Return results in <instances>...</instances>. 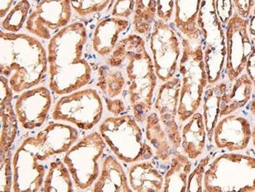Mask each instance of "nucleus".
Listing matches in <instances>:
<instances>
[{
    "mask_svg": "<svg viewBox=\"0 0 255 192\" xmlns=\"http://www.w3.org/2000/svg\"><path fill=\"white\" fill-rule=\"evenodd\" d=\"M112 0H71L72 7L81 17L102 12L110 6Z\"/></svg>",
    "mask_w": 255,
    "mask_h": 192,
    "instance_id": "2f4dec72",
    "label": "nucleus"
},
{
    "mask_svg": "<svg viewBox=\"0 0 255 192\" xmlns=\"http://www.w3.org/2000/svg\"><path fill=\"white\" fill-rule=\"evenodd\" d=\"M235 12L244 19H248L252 8L255 6V0H233Z\"/></svg>",
    "mask_w": 255,
    "mask_h": 192,
    "instance_id": "4c0bfd02",
    "label": "nucleus"
},
{
    "mask_svg": "<svg viewBox=\"0 0 255 192\" xmlns=\"http://www.w3.org/2000/svg\"><path fill=\"white\" fill-rule=\"evenodd\" d=\"M14 0H0V17L3 18L9 11Z\"/></svg>",
    "mask_w": 255,
    "mask_h": 192,
    "instance_id": "79ce46f5",
    "label": "nucleus"
},
{
    "mask_svg": "<svg viewBox=\"0 0 255 192\" xmlns=\"http://www.w3.org/2000/svg\"><path fill=\"white\" fill-rule=\"evenodd\" d=\"M211 157L207 155L200 160V163L195 170L190 173L188 178L186 192H204V177L205 174L207 166L210 163Z\"/></svg>",
    "mask_w": 255,
    "mask_h": 192,
    "instance_id": "473e14b6",
    "label": "nucleus"
},
{
    "mask_svg": "<svg viewBox=\"0 0 255 192\" xmlns=\"http://www.w3.org/2000/svg\"><path fill=\"white\" fill-rule=\"evenodd\" d=\"M181 86V79L175 76L165 82L159 87L154 103V110L158 113L162 125L175 150L181 148V132L175 119L178 115Z\"/></svg>",
    "mask_w": 255,
    "mask_h": 192,
    "instance_id": "4468645a",
    "label": "nucleus"
},
{
    "mask_svg": "<svg viewBox=\"0 0 255 192\" xmlns=\"http://www.w3.org/2000/svg\"><path fill=\"white\" fill-rule=\"evenodd\" d=\"M49 157L36 137L25 139L13 155V189L14 192H42L46 177L44 163Z\"/></svg>",
    "mask_w": 255,
    "mask_h": 192,
    "instance_id": "1a4fd4ad",
    "label": "nucleus"
},
{
    "mask_svg": "<svg viewBox=\"0 0 255 192\" xmlns=\"http://www.w3.org/2000/svg\"><path fill=\"white\" fill-rule=\"evenodd\" d=\"M252 133V126L248 118L233 113L218 121L214 129L213 140L219 149L241 152L249 145Z\"/></svg>",
    "mask_w": 255,
    "mask_h": 192,
    "instance_id": "dca6fc26",
    "label": "nucleus"
},
{
    "mask_svg": "<svg viewBox=\"0 0 255 192\" xmlns=\"http://www.w3.org/2000/svg\"><path fill=\"white\" fill-rule=\"evenodd\" d=\"M174 0H156V14L159 19L168 22L174 15Z\"/></svg>",
    "mask_w": 255,
    "mask_h": 192,
    "instance_id": "e433bc0d",
    "label": "nucleus"
},
{
    "mask_svg": "<svg viewBox=\"0 0 255 192\" xmlns=\"http://www.w3.org/2000/svg\"><path fill=\"white\" fill-rule=\"evenodd\" d=\"M145 121L147 140L155 152L156 157L163 162H167L176 150L170 142L168 134L162 125L158 113L156 111L149 113Z\"/></svg>",
    "mask_w": 255,
    "mask_h": 192,
    "instance_id": "393cba45",
    "label": "nucleus"
},
{
    "mask_svg": "<svg viewBox=\"0 0 255 192\" xmlns=\"http://www.w3.org/2000/svg\"><path fill=\"white\" fill-rule=\"evenodd\" d=\"M179 35L182 54L178 68L181 86L177 116L180 122H185L200 108L206 88L209 84L203 43H192L180 32Z\"/></svg>",
    "mask_w": 255,
    "mask_h": 192,
    "instance_id": "20e7f679",
    "label": "nucleus"
},
{
    "mask_svg": "<svg viewBox=\"0 0 255 192\" xmlns=\"http://www.w3.org/2000/svg\"><path fill=\"white\" fill-rule=\"evenodd\" d=\"M50 91L44 87L23 92L15 102L17 121L25 129L41 127L46 122L51 107Z\"/></svg>",
    "mask_w": 255,
    "mask_h": 192,
    "instance_id": "2eb2a0df",
    "label": "nucleus"
},
{
    "mask_svg": "<svg viewBox=\"0 0 255 192\" xmlns=\"http://www.w3.org/2000/svg\"><path fill=\"white\" fill-rule=\"evenodd\" d=\"M215 9L222 25L226 26L229 20L235 13L233 0H215Z\"/></svg>",
    "mask_w": 255,
    "mask_h": 192,
    "instance_id": "f704fd0d",
    "label": "nucleus"
},
{
    "mask_svg": "<svg viewBox=\"0 0 255 192\" xmlns=\"http://www.w3.org/2000/svg\"><path fill=\"white\" fill-rule=\"evenodd\" d=\"M106 64L120 69L126 78L129 105L136 121L142 123L152 109L157 81L144 39L135 33L119 41Z\"/></svg>",
    "mask_w": 255,
    "mask_h": 192,
    "instance_id": "f257e3e1",
    "label": "nucleus"
},
{
    "mask_svg": "<svg viewBox=\"0 0 255 192\" xmlns=\"http://www.w3.org/2000/svg\"><path fill=\"white\" fill-rule=\"evenodd\" d=\"M49 158L66 153L77 141V129L65 124L52 123L35 136Z\"/></svg>",
    "mask_w": 255,
    "mask_h": 192,
    "instance_id": "a211bd4d",
    "label": "nucleus"
},
{
    "mask_svg": "<svg viewBox=\"0 0 255 192\" xmlns=\"http://www.w3.org/2000/svg\"><path fill=\"white\" fill-rule=\"evenodd\" d=\"M93 192H132L128 177L122 165L113 155L103 161L102 170L95 181Z\"/></svg>",
    "mask_w": 255,
    "mask_h": 192,
    "instance_id": "412c9836",
    "label": "nucleus"
},
{
    "mask_svg": "<svg viewBox=\"0 0 255 192\" xmlns=\"http://www.w3.org/2000/svg\"><path fill=\"white\" fill-rule=\"evenodd\" d=\"M31 4L28 0H20L4 17L1 26L6 32L16 33L23 28L29 15Z\"/></svg>",
    "mask_w": 255,
    "mask_h": 192,
    "instance_id": "7c9ffc66",
    "label": "nucleus"
},
{
    "mask_svg": "<svg viewBox=\"0 0 255 192\" xmlns=\"http://www.w3.org/2000/svg\"><path fill=\"white\" fill-rule=\"evenodd\" d=\"M228 84L220 82L207 86L203 98V117L207 130V140L211 142L214 129L216 126L220 114L222 95L227 90Z\"/></svg>",
    "mask_w": 255,
    "mask_h": 192,
    "instance_id": "bb28decb",
    "label": "nucleus"
},
{
    "mask_svg": "<svg viewBox=\"0 0 255 192\" xmlns=\"http://www.w3.org/2000/svg\"><path fill=\"white\" fill-rule=\"evenodd\" d=\"M129 20L120 17H108L97 24L93 35V48L98 55L106 57L112 54L123 32L129 28Z\"/></svg>",
    "mask_w": 255,
    "mask_h": 192,
    "instance_id": "aec40b11",
    "label": "nucleus"
},
{
    "mask_svg": "<svg viewBox=\"0 0 255 192\" xmlns=\"http://www.w3.org/2000/svg\"><path fill=\"white\" fill-rule=\"evenodd\" d=\"M87 42V29L81 22L68 24L50 39L49 88L55 95H69L91 81L92 69L83 58Z\"/></svg>",
    "mask_w": 255,
    "mask_h": 192,
    "instance_id": "f03ea898",
    "label": "nucleus"
},
{
    "mask_svg": "<svg viewBox=\"0 0 255 192\" xmlns=\"http://www.w3.org/2000/svg\"><path fill=\"white\" fill-rule=\"evenodd\" d=\"M191 172V159L185 154L176 151L171 158L170 167L165 174L163 192H186Z\"/></svg>",
    "mask_w": 255,
    "mask_h": 192,
    "instance_id": "a878e982",
    "label": "nucleus"
},
{
    "mask_svg": "<svg viewBox=\"0 0 255 192\" xmlns=\"http://www.w3.org/2000/svg\"><path fill=\"white\" fill-rule=\"evenodd\" d=\"M71 0H40L26 21L30 33L50 40L72 18Z\"/></svg>",
    "mask_w": 255,
    "mask_h": 192,
    "instance_id": "ddd939ff",
    "label": "nucleus"
},
{
    "mask_svg": "<svg viewBox=\"0 0 255 192\" xmlns=\"http://www.w3.org/2000/svg\"><path fill=\"white\" fill-rule=\"evenodd\" d=\"M202 0H174V24L178 32L192 43L202 42L198 24Z\"/></svg>",
    "mask_w": 255,
    "mask_h": 192,
    "instance_id": "6ab92c4d",
    "label": "nucleus"
},
{
    "mask_svg": "<svg viewBox=\"0 0 255 192\" xmlns=\"http://www.w3.org/2000/svg\"><path fill=\"white\" fill-rule=\"evenodd\" d=\"M129 187L136 192H163L164 177L148 160L137 162L128 170Z\"/></svg>",
    "mask_w": 255,
    "mask_h": 192,
    "instance_id": "5701e85b",
    "label": "nucleus"
},
{
    "mask_svg": "<svg viewBox=\"0 0 255 192\" xmlns=\"http://www.w3.org/2000/svg\"><path fill=\"white\" fill-rule=\"evenodd\" d=\"M0 160H1V192H10L13 189L11 160L10 158L0 159Z\"/></svg>",
    "mask_w": 255,
    "mask_h": 192,
    "instance_id": "c9c22d12",
    "label": "nucleus"
},
{
    "mask_svg": "<svg viewBox=\"0 0 255 192\" xmlns=\"http://www.w3.org/2000/svg\"><path fill=\"white\" fill-rule=\"evenodd\" d=\"M97 87L106 98L115 99L126 89V78L117 68L102 65L98 69Z\"/></svg>",
    "mask_w": 255,
    "mask_h": 192,
    "instance_id": "cd10ccee",
    "label": "nucleus"
},
{
    "mask_svg": "<svg viewBox=\"0 0 255 192\" xmlns=\"http://www.w3.org/2000/svg\"><path fill=\"white\" fill-rule=\"evenodd\" d=\"M106 145L101 133L93 132L81 139L65 154L64 163L78 190L90 189L98 179L101 172L99 160Z\"/></svg>",
    "mask_w": 255,
    "mask_h": 192,
    "instance_id": "6e6552de",
    "label": "nucleus"
},
{
    "mask_svg": "<svg viewBox=\"0 0 255 192\" xmlns=\"http://www.w3.org/2000/svg\"><path fill=\"white\" fill-rule=\"evenodd\" d=\"M226 61L225 75L230 83L244 73L250 55L253 51V42L248 30V20L237 13L226 24Z\"/></svg>",
    "mask_w": 255,
    "mask_h": 192,
    "instance_id": "f8f14e48",
    "label": "nucleus"
},
{
    "mask_svg": "<svg viewBox=\"0 0 255 192\" xmlns=\"http://www.w3.org/2000/svg\"><path fill=\"white\" fill-rule=\"evenodd\" d=\"M42 192H73V181L65 163L59 159L53 161L49 166L43 182Z\"/></svg>",
    "mask_w": 255,
    "mask_h": 192,
    "instance_id": "c85d7f7f",
    "label": "nucleus"
},
{
    "mask_svg": "<svg viewBox=\"0 0 255 192\" xmlns=\"http://www.w3.org/2000/svg\"><path fill=\"white\" fill-rule=\"evenodd\" d=\"M134 116L109 117L101 124L99 133L119 160L134 163L148 160L153 149L145 141Z\"/></svg>",
    "mask_w": 255,
    "mask_h": 192,
    "instance_id": "423d86ee",
    "label": "nucleus"
},
{
    "mask_svg": "<svg viewBox=\"0 0 255 192\" xmlns=\"http://www.w3.org/2000/svg\"><path fill=\"white\" fill-rule=\"evenodd\" d=\"M106 102L109 112L113 113V115H116V116L121 115L126 109L125 103L121 99L106 98Z\"/></svg>",
    "mask_w": 255,
    "mask_h": 192,
    "instance_id": "58836bf2",
    "label": "nucleus"
},
{
    "mask_svg": "<svg viewBox=\"0 0 255 192\" xmlns=\"http://www.w3.org/2000/svg\"><path fill=\"white\" fill-rule=\"evenodd\" d=\"M247 20H248V30L250 38L255 45V4Z\"/></svg>",
    "mask_w": 255,
    "mask_h": 192,
    "instance_id": "a19ab883",
    "label": "nucleus"
},
{
    "mask_svg": "<svg viewBox=\"0 0 255 192\" xmlns=\"http://www.w3.org/2000/svg\"><path fill=\"white\" fill-rule=\"evenodd\" d=\"M103 103L95 89L82 90L61 97L56 103L52 118L71 122L83 130H90L100 122Z\"/></svg>",
    "mask_w": 255,
    "mask_h": 192,
    "instance_id": "9d476101",
    "label": "nucleus"
},
{
    "mask_svg": "<svg viewBox=\"0 0 255 192\" xmlns=\"http://www.w3.org/2000/svg\"><path fill=\"white\" fill-rule=\"evenodd\" d=\"M198 24L201 30L209 85L220 81L226 61V32L215 9V0H202Z\"/></svg>",
    "mask_w": 255,
    "mask_h": 192,
    "instance_id": "0eeeda50",
    "label": "nucleus"
},
{
    "mask_svg": "<svg viewBox=\"0 0 255 192\" xmlns=\"http://www.w3.org/2000/svg\"><path fill=\"white\" fill-rule=\"evenodd\" d=\"M204 192H255V159L242 154H223L207 166Z\"/></svg>",
    "mask_w": 255,
    "mask_h": 192,
    "instance_id": "39448f33",
    "label": "nucleus"
},
{
    "mask_svg": "<svg viewBox=\"0 0 255 192\" xmlns=\"http://www.w3.org/2000/svg\"><path fill=\"white\" fill-rule=\"evenodd\" d=\"M149 47L158 80L165 83L174 77L182 54L179 33L162 19L155 20L150 35Z\"/></svg>",
    "mask_w": 255,
    "mask_h": 192,
    "instance_id": "9b49d317",
    "label": "nucleus"
},
{
    "mask_svg": "<svg viewBox=\"0 0 255 192\" xmlns=\"http://www.w3.org/2000/svg\"><path fill=\"white\" fill-rule=\"evenodd\" d=\"M252 141L255 150V126H254L253 129H252Z\"/></svg>",
    "mask_w": 255,
    "mask_h": 192,
    "instance_id": "c03bdc74",
    "label": "nucleus"
},
{
    "mask_svg": "<svg viewBox=\"0 0 255 192\" xmlns=\"http://www.w3.org/2000/svg\"><path fill=\"white\" fill-rule=\"evenodd\" d=\"M230 84L231 85L228 86L227 90L222 95L220 118L238 111L246 106L252 99L254 85L246 72Z\"/></svg>",
    "mask_w": 255,
    "mask_h": 192,
    "instance_id": "b1692460",
    "label": "nucleus"
},
{
    "mask_svg": "<svg viewBox=\"0 0 255 192\" xmlns=\"http://www.w3.org/2000/svg\"><path fill=\"white\" fill-rule=\"evenodd\" d=\"M47 54L37 39L0 32V73L15 93L37 86L47 72Z\"/></svg>",
    "mask_w": 255,
    "mask_h": 192,
    "instance_id": "7ed1b4c3",
    "label": "nucleus"
},
{
    "mask_svg": "<svg viewBox=\"0 0 255 192\" xmlns=\"http://www.w3.org/2000/svg\"><path fill=\"white\" fill-rule=\"evenodd\" d=\"M114 2H115V0H112L111 4H110V6H113V4L114 3Z\"/></svg>",
    "mask_w": 255,
    "mask_h": 192,
    "instance_id": "a18cd8bd",
    "label": "nucleus"
},
{
    "mask_svg": "<svg viewBox=\"0 0 255 192\" xmlns=\"http://www.w3.org/2000/svg\"><path fill=\"white\" fill-rule=\"evenodd\" d=\"M0 157L1 159H9L11 156L10 148L17 135V115L12 107V89L9 87L7 79L0 76Z\"/></svg>",
    "mask_w": 255,
    "mask_h": 192,
    "instance_id": "f3484780",
    "label": "nucleus"
},
{
    "mask_svg": "<svg viewBox=\"0 0 255 192\" xmlns=\"http://www.w3.org/2000/svg\"><path fill=\"white\" fill-rule=\"evenodd\" d=\"M245 72L253 83L254 91L255 92V45H254L253 51L250 55L248 62H247Z\"/></svg>",
    "mask_w": 255,
    "mask_h": 192,
    "instance_id": "ea45409f",
    "label": "nucleus"
},
{
    "mask_svg": "<svg viewBox=\"0 0 255 192\" xmlns=\"http://www.w3.org/2000/svg\"><path fill=\"white\" fill-rule=\"evenodd\" d=\"M135 0H115L113 4L112 17L128 19L133 15Z\"/></svg>",
    "mask_w": 255,
    "mask_h": 192,
    "instance_id": "72a5a7b5",
    "label": "nucleus"
},
{
    "mask_svg": "<svg viewBox=\"0 0 255 192\" xmlns=\"http://www.w3.org/2000/svg\"><path fill=\"white\" fill-rule=\"evenodd\" d=\"M156 11V0H135L132 26L136 34L147 35L152 31Z\"/></svg>",
    "mask_w": 255,
    "mask_h": 192,
    "instance_id": "c756f323",
    "label": "nucleus"
},
{
    "mask_svg": "<svg viewBox=\"0 0 255 192\" xmlns=\"http://www.w3.org/2000/svg\"><path fill=\"white\" fill-rule=\"evenodd\" d=\"M207 139L203 114L196 111L186 121L181 130L182 152L191 160L198 159L204 153Z\"/></svg>",
    "mask_w": 255,
    "mask_h": 192,
    "instance_id": "4be33fe9",
    "label": "nucleus"
},
{
    "mask_svg": "<svg viewBox=\"0 0 255 192\" xmlns=\"http://www.w3.org/2000/svg\"><path fill=\"white\" fill-rule=\"evenodd\" d=\"M250 111L252 112V115L255 116V98L251 103V107H250Z\"/></svg>",
    "mask_w": 255,
    "mask_h": 192,
    "instance_id": "37998d69",
    "label": "nucleus"
}]
</instances>
